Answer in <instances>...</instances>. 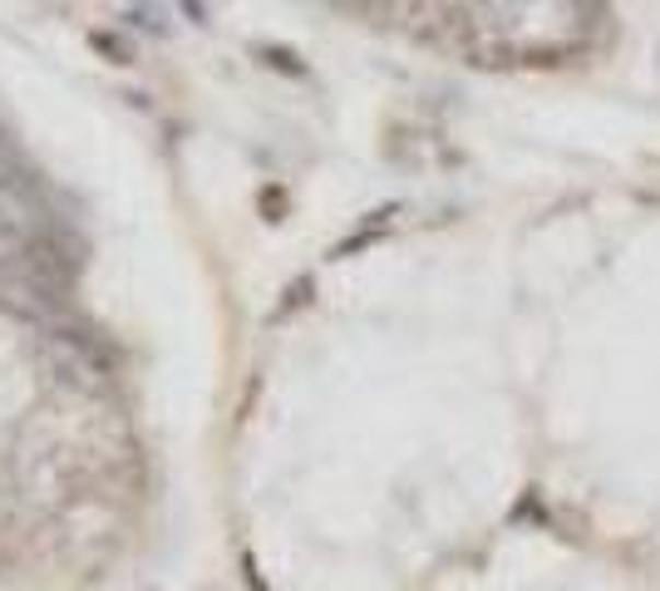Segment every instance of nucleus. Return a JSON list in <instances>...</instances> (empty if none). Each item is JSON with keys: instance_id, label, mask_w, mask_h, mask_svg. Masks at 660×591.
I'll use <instances>...</instances> for the list:
<instances>
[{"instance_id": "1", "label": "nucleus", "mask_w": 660, "mask_h": 591, "mask_svg": "<svg viewBox=\"0 0 660 591\" xmlns=\"http://www.w3.org/2000/svg\"><path fill=\"white\" fill-rule=\"evenodd\" d=\"M89 45L104 49V55L114 59V65H128V59H134V45H124V39L108 35V30H94V35H89Z\"/></svg>"}, {"instance_id": "2", "label": "nucleus", "mask_w": 660, "mask_h": 591, "mask_svg": "<svg viewBox=\"0 0 660 591\" xmlns=\"http://www.w3.org/2000/svg\"><path fill=\"white\" fill-rule=\"evenodd\" d=\"M20 163H30V158H25V148L15 143V134H10L5 124H0V177H5V173H15Z\"/></svg>"}, {"instance_id": "3", "label": "nucleus", "mask_w": 660, "mask_h": 591, "mask_svg": "<svg viewBox=\"0 0 660 591\" xmlns=\"http://www.w3.org/2000/svg\"><path fill=\"white\" fill-rule=\"evenodd\" d=\"M262 59H266L271 69H281V74H305L301 59H296L291 49H281V45H262Z\"/></svg>"}, {"instance_id": "4", "label": "nucleus", "mask_w": 660, "mask_h": 591, "mask_svg": "<svg viewBox=\"0 0 660 591\" xmlns=\"http://www.w3.org/2000/svg\"><path fill=\"white\" fill-rule=\"evenodd\" d=\"M281 202H286L281 187H262V212H266V222H281Z\"/></svg>"}, {"instance_id": "5", "label": "nucleus", "mask_w": 660, "mask_h": 591, "mask_svg": "<svg viewBox=\"0 0 660 591\" xmlns=\"http://www.w3.org/2000/svg\"><path fill=\"white\" fill-rule=\"evenodd\" d=\"M311 301V281H296L291 291H286V311H291V305H305Z\"/></svg>"}]
</instances>
